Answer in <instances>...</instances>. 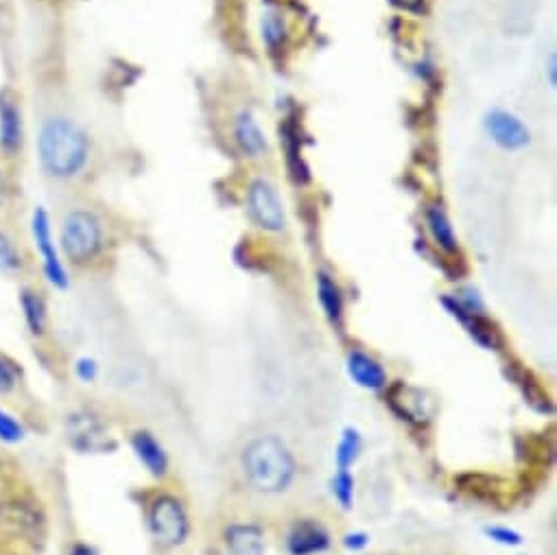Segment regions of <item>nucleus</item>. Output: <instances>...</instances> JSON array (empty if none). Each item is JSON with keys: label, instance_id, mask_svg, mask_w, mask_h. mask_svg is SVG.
I'll list each match as a JSON object with an SVG mask.
<instances>
[{"label": "nucleus", "instance_id": "f257e3e1", "mask_svg": "<svg viewBox=\"0 0 557 555\" xmlns=\"http://www.w3.org/2000/svg\"><path fill=\"white\" fill-rule=\"evenodd\" d=\"M241 468L252 490L260 494L287 492L295 479V459L274 433L256 435L243 446Z\"/></svg>", "mask_w": 557, "mask_h": 555}, {"label": "nucleus", "instance_id": "f03ea898", "mask_svg": "<svg viewBox=\"0 0 557 555\" xmlns=\"http://www.w3.org/2000/svg\"><path fill=\"white\" fill-rule=\"evenodd\" d=\"M38 156L42 169L55 180H70L84 171L90 143L84 129L66 116H53L40 129Z\"/></svg>", "mask_w": 557, "mask_h": 555}, {"label": "nucleus", "instance_id": "7ed1b4c3", "mask_svg": "<svg viewBox=\"0 0 557 555\" xmlns=\"http://www.w3.org/2000/svg\"><path fill=\"white\" fill-rule=\"evenodd\" d=\"M62 250L73 265H88L103 250V226L88 210L68 212L62 223Z\"/></svg>", "mask_w": 557, "mask_h": 555}, {"label": "nucleus", "instance_id": "20e7f679", "mask_svg": "<svg viewBox=\"0 0 557 555\" xmlns=\"http://www.w3.org/2000/svg\"><path fill=\"white\" fill-rule=\"evenodd\" d=\"M149 529L162 547H177L191 534V521L182 501L171 494L153 499L149 507Z\"/></svg>", "mask_w": 557, "mask_h": 555}, {"label": "nucleus", "instance_id": "39448f33", "mask_svg": "<svg viewBox=\"0 0 557 555\" xmlns=\"http://www.w3.org/2000/svg\"><path fill=\"white\" fill-rule=\"evenodd\" d=\"M247 208H250L252 219L263 230L280 232L287 226V212L276 191V186L267 180H254L247 193Z\"/></svg>", "mask_w": 557, "mask_h": 555}, {"label": "nucleus", "instance_id": "423d86ee", "mask_svg": "<svg viewBox=\"0 0 557 555\" xmlns=\"http://www.w3.org/2000/svg\"><path fill=\"white\" fill-rule=\"evenodd\" d=\"M31 228H33L35 247H38V252L42 256V267H44L46 278H49L53 287L66 289L68 287V274H66L62 261H59L57 247L53 243L51 219H49V215H46L44 208H35Z\"/></svg>", "mask_w": 557, "mask_h": 555}, {"label": "nucleus", "instance_id": "0eeeda50", "mask_svg": "<svg viewBox=\"0 0 557 555\" xmlns=\"http://www.w3.org/2000/svg\"><path fill=\"white\" fill-rule=\"evenodd\" d=\"M68 440L81 453H103L110 448L108 429L90 411H79L68 418Z\"/></svg>", "mask_w": 557, "mask_h": 555}, {"label": "nucleus", "instance_id": "6e6552de", "mask_svg": "<svg viewBox=\"0 0 557 555\" xmlns=\"http://www.w3.org/2000/svg\"><path fill=\"white\" fill-rule=\"evenodd\" d=\"M485 129L496 145L505 151H518L529 145V129L518 116L505 110H494L485 118Z\"/></svg>", "mask_w": 557, "mask_h": 555}, {"label": "nucleus", "instance_id": "1a4fd4ad", "mask_svg": "<svg viewBox=\"0 0 557 555\" xmlns=\"http://www.w3.org/2000/svg\"><path fill=\"white\" fill-rule=\"evenodd\" d=\"M330 547V534L317 521H298L289 531L287 549L291 555H317Z\"/></svg>", "mask_w": 557, "mask_h": 555}, {"label": "nucleus", "instance_id": "9d476101", "mask_svg": "<svg viewBox=\"0 0 557 555\" xmlns=\"http://www.w3.org/2000/svg\"><path fill=\"white\" fill-rule=\"evenodd\" d=\"M225 547L230 555H265V531L254 523H234L225 529Z\"/></svg>", "mask_w": 557, "mask_h": 555}, {"label": "nucleus", "instance_id": "9b49d317", "mask_svg": "<svg viewBox=\"0 0 557 555\" xmlns=\"http://www.w3.org/2000/svg\"><path fill=\"white\" fill-rule=\"evenodd\" d=\"M22 145V114L18 110L16 101L9 94H0V149L7 156L14 153Z\"/></svg>", "mask_w": 557, "mask_h": 555}, {"label": "nucleus", "instance_id": "f8f14e48", "mask_svg": "<svg viewBox=\"0 0 557 555\" xmlns=\"http://www.w3.org/2000/svg\"><path fill=\"white\" fill-rule=\"evenodd\" d=\"M348 372L354 379V383L365 389H372V392H378V389H383L387 385V374L383 370V365L365 352L354 350L350 354Z\"/></svg>", "mask_w": 557, "mask_h": 555}, {"label": "nucleus", "instance_id": "ddd939ff", "mask_svg": "<svg viewBox=\"0 0 557 555\" xmlns=\"http://www.w3.org/2000/svg\"><path fill=\"white\" fill-rule=\"evenodd\" d=\"M132 446L142 462L153 477H164L169 470V457L164 453L162 444L153 438L149 431H138L132 438Z\"/></svg>", "mask_w": 557, "mask_h": 555}, {"label": "nucleus", "instance_id": "4468645a", "mask_svg": "<svg viewBox=\"0 0 557 555\" xmlns=\"http://www.w3.org/2000/svg\"><path fill=\"white\" fill-rule=\"evenodd\" d=\"M234 136H236V143H239V147L243 149V153H247L250 158L265 156L269 149L265 132L260 129L258 121L250 112H243L239 118H236Z\"/></svg>", "mask_w": 557, "mask_h": 555}, {"label": "nucleus", "instance_id": "2eb2a0df", "mask_svg": "<svg viewBox=\"0 0 557 555\" xmlns=\"http://www.w3.org/2000/svg\"><path fill=\"white\" fill-rule=\"evenodd\" d=\"M426 221H429V230L433 234L435 243L442 247L444 252H457V236L453 226H450V221L446 217V212L440 206H433L426 212Z\"/></svg>", "mask_w": 557, "mask_h": 555}, {"label": "nucleus", "instance_id": "dca6fc26", "mask_svg": "<svg viewBox=\"0 0 557 555\" xmlns=\"http://www.w3.org/2000/svg\"><path fill=\"white\" fill-rule=\"evenodd\" d=\"M20 306L22 313H25V322L31 330V335H44L46 330V304L42 300L40 293H35L31 289H25L20 293Z\"/></svg>", "mask_w": 557, "mask_h": 555}, {"label": "nucleus", "instance_id": "f3484780", "mask_svg": "<svg viewBox=\"0 0 557 555\" xmlns=\"http://www.w3.org/2000/svg\"><path fill=\"white\" fill-rule=\"evenodd\" d=\"M317 295L328 315V320L339 322L343 315V295H341V289L337 287V282L328 274H324V271L317 276Z\"/></svg>", "mask_w": 557, "mask_h": 555}, {"label": "nucleus", "instance_id": "a211bd4d", "mask_svg": "<svg viewBox=\"0 0 557 555\" xmlns=\"http://www.w3.org/2000/svg\"><path fill=\"white\" fill-rule=\"evenodd\" d=\"M363 448V438L357 429L348 427L346 431L341 433V440L337 444L335 451V462H337V470H350L352 464L357 462Z\"/></svg>", "mask_w": 557, "mask_h": 555}, {"label": "nucleus", "instance_id": "6ab92c4d", "mask_svg": "<svg viewBox=\"0 0 557 555\" xmlns=\"http://www.w3.org/2000/svg\"><path fill=\"white\" fill-rule=\"evenodd\" d=\"M22 267V256L14 239L7 232H0V276H14Z\"/></svg>", "mask_w": 557, "mask_h": 555}, {"label": "nucleus", "instance_id": "aec40b11", "mask_svg": "<svg viewBox=\"0 0 557 555\" xmlns=\"http://www.w3.org/2000/svg\"><path fill=\"white\" fill-rule=\"evenodd\" d=\"M333 494L343 510H352L354 505V477L350 470H337L333 479Z\"/></svg>", "mask_w": 557, "mask_h": 555}, {"label": "nucleus", "instance_id": "412c9836", "mask_svg": "<svg viewBox=\"0 0 557 555\" xmlns=\"http://www.w3.org/2000/svg\"><path fill=\"white\" fill-rule=\"evenodd\" d=\"M22 440H25V427L11 413L0 409V442L18 444Z\"/></svg>", "mask_w": 557, "mask_h": 555}, {"label": "nucleus", "instance_id": "4be33fe9", "mask_svg": "<svg viewBox=\"0 0 557 555\" xmlns=\"http://www.w3.org/2000/svg\"><path fill=\"white\" fill-rule=\"evenodd\" d=\"M287 29H284V22L276 14H265L263 18V40L267 42L269 49H276L278 44H282Z\"/></svg>", "mask_w": 557, "mask_h": 555}, {"label": "nucleus", "instance_id": "5701e85b", "mask_svg": "<svg viewBox=\"0 0 557 555\" xmlns=\"http://www.w3.org/2000/svg\"><path fill=\"white\" fill-rule=\"evenodd\" d=\"M485 536L490 540H494L496 545H503V547H518L523 545V536L518 534V531L503 527V525H492V527H485Z\"/></svg>", "mask_w": 557, "mask_h": 555}, {"label": "nucleus", "instance_id": "b1692460", "mask_svg": "<svg viewBox=\"0 0 557 555\" xmlns=\"http://www.w3.org/2000/svg\"><path fill=\"white\" fill-rule=\"evenodd\" d=\"M18 383V370L9 361L0 359V394H7Z\"/></svg>", "mask_w": 557, "mask_h": 555}, {"label": "nucleus", "instance_id": "393cba45", "mask_svg": "<svg viewBox=\"0 0 557 555\" xmlns=\"http://www.w3.org/2000/svg\"><path fill=\"white\" fill-rule=\"evenodd\" d=\"M99 374V365L94 359H79L77 361V376L84 383H92Z\"/></svg>", "mask_w": 557, "mask_h": 555}, {"label": "nucleus", "instance_id": "a878e982", "mask_svg": "<svg viewBox=\"0 0 557 555\" xmlns=\"http://www.w3.org/2000/svg\"><path fill=\"white\" fill-rule=\"evenodd\" d=\"M343 545H346L350 551H361L370 545V536L361 534V531H354V534H348L343 538Z\"/></svg>", "mask_w": 557, "mask_h": 555}, {"label": "nucleus", "instance_id": "bb28decb", "mask_svg": "<svg viewBox=\"0 0 557 555\" xmlns=\"http://www.w3.org/2000/svg\"><path fill=\"white\" fill-rule=\"evenodd\" d=\"M70 555H97V551L88 545H75L73 551H70Z\"/></svg>", "mask_w": 557, "mask_h": 555}, {"label": "nucleus", "instance_id": "cd10ccee", "mask_svg": "<svg viewBox=\"0 0 557 555\" xmlns=\"http://www.w3.org/2000/svg\"><path fill=\"white\" fill-rule=\"evenodd\" d=\"M5 197H7V186H5V175L0 171V208L5 206Z\"/></svg>", "mask_w": 557, "mask_h": 555}, {"label": "nucleus", "instance_id": "c85d7f7f", "mask_svg": "<svg viewBox=\"0 0 557 555\" xmlns=\"http://www.w3.org/2000/svg\"><path fill=\"white\" fill-rule=\"evenodd\" d=\"M555 68H557V62H555V55H551V62H549V75H551V88H555L557 84V79H555Z\"/></svg>", "mask_w": 557, "mask_h": 555}, {"label": "nucleus", "instance_id": "c756f323", "mask_svg": "<svg viewBox=\"0 0 557 555\" xmlns=\"http://www.w3.org/2000/svg\"><path fill=\"white\" fill-rule=\"evenodd\" d=\"M402 7H411V0H398Z\"/></svg>", "mask_w": 557, "mask_h": 555}]
</instances>
